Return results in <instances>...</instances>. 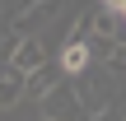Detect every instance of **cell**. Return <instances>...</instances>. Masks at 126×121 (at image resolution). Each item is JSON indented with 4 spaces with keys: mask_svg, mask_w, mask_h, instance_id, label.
Segmentation results:
<instances>
[{
    "mask_svg": "<svg viewBox=\"0 0 126 121\" xmlns=\"http://www.w3.org/2000/svg\"><path fill=\"white\" fill-rule=\"evenodd\" d=\"M23 98H28V75L14 70V65H5L0 70V112H14Z\"/></svg>",
    "mask_w": 126,
    "mask_h": 121,
    "instance_id": "cell-5",
    "label": "cell"
},
{
    "mask_svg": "<svg viewBox=\"0 0 126 121\" xmlns=\"http://www.w3.org/2000/svg\"><path fill=\"white\" fill-rule=\"evenodd\" d=\"M61 79H70V75L61 70V61H47L42 70H33V75H28V98H33V103H37V98H47Z\"/></svg>",
    "mask_w": 126,
    "mask_h": 121,
    "instance_id": "cell-6",
    "label": "cell"
},
{
    "mask_svg": "<svg viewBox=\"0 0 126 121\" xmlns=\"http://www.w3.org/2000/svg\"><path fill=\"white\" fill-rule=\"evenodd\" d=\"M19 42H23V33H19L14 23H0V65H9V61H14Z\"/></svg>",
    "mask_w": 126,
    "mask_h": 121,
    "instance_id": "cell-8",
    "label": "cell"
},
{
    "mask_svg": "<svg viewBox=\"0 0 126 121\" xmlns=\"http://www.w3.org/2000/svg\"><path fill=\"white\" fill-rule=\"evenodd\" d=\"M9 65H14V70H23V75H33V70H42V65H47V51H42V42H37V37H23Z\"/></svg>",
    "mask_w": 126,
    "mask_h": 121,
    "instance_id": "cell-7",
    "label": "cell"
},
{
    "mask_svg": "<svg viewBox=\"0 0 126 121\" xmlns=\"http://www.w3.org/2000/svg\"><path fill=\"white\" fill-rule=\"evenodd\" d=\"M37 112L51 117V121H79L84 107H79V89H75V79H61L47 98H37Z\"/></svg>",
    "mask_w": 126,
    "mask_h": 121,
    "instance_id": "cell-2",
    "label": "cell"
},
{
    "mask_svg": "<svg viewBox=\"0 0 126 121\" xmlns=\"http://www.w3.org/2000/svg\"><path fill=\"white\" fill-rule=\"evenodd\" d=\"M103 70H108L112 79H126V47H117V51H112V56L103 61Z\"/></svg>",
    "mask_w": 126,
    "mask_h": 121,
    "instance_id": "cell-9",
    "label": "cell"
},
{
    "mask_svg": "<svg viewBox=\"0 0 126 121\" xmlns=\"http://www.w3.org/2000/svg\"><path fill=\"white\" fill-rule=\"evenodd\" d=\"M94 65V51H89V37H65L61 42V70L75 79V75H84Z\"/></svg>",
    "mask_w": 126,
    "mask_h": 121,
    "instance_id": "cell-4",
    "label": "cell"
},
{
    "mask_svg": "<svg viewBox=\"0 0 126 121\" xmlns=\"http://www.w3.org/2000/svg\"><path fill=\"white\" fill-rule=\"evenodd\" d=\"M56 9H61V0H28L9 23H14L23 37H37V33H42V23H47V19H56Z\"/></svg>",
    "mask_w": 126,
    "mask_h": 121,
    "instance_id": "cell-3",
    "label": "cell"
},
{
    "mask_svg": "<svg viewBox=\"0 0 126 121\" xmlns=\"http://www.w3.org/2000/svg\"><path fill=\"white\" fill-rule=\"evenodd\" d=\"M42 121H51V117H42Z\"/></svg>",
    "mask_w": 126,
    "mask_h": 121,
    "instance_id": "cell-10",
    "label": "cell"
},
{
    "mask_svg": "<svg viewBox=\"0 0 126 121\" xmlns=\"http://www.w3.org/2000/svg\"><path fill=\"white\" fill-rule=\"evenodd\" d=\"M75 89H79V107H84V117H103V112H112L117 89H112V75H108V70L89 65L84 75H75Z\"/></svg>",
    "mask_w": 126,
    "mask_h": 121,
    "instance_id": "cell-1",
    "label": "cell"
}]
</instances>
